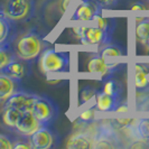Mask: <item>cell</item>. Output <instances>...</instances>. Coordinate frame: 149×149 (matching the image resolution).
<instances>
[{
	"mask_svg": "<svg viewBox=\"0 0 149 149\" xmlns=\"http://www.w3.org/2000/svg\"><path fill=\"white\" fill-rule=\"evenodd\" d=\"M44 51V42L42 37L35 31H28L22 34L15 42L16 56L25 62H30L39 57Z\"/></svg>",
	"mask_w": 149,
	"mask_h": 149,
	"instance_id": "6da1fadb",
	"label": "cell"
},
{
	"mask_svg": "<svg viewBox=\"0 0 149 149\" xmlns=\"http://www.w3.org/2000/svg\"><path fill=\"white\" fill-rule=\"evenodd\" d=\"M38 66L43 73H65L70 68V54L54 48L44 49L39 55Z\"/></svg>",
	"mask_w": 149,
	"mask_h": 149,
	"instance_id": "7a4b0ae2",
	"label": "cell"
},
{
	"mask_svg": "<svg viewBox=\"0 0 149 149\" xmlns=\"http://www.w3.org/2000/svg\"><path fill=\"white\" fill-rule=\"evenodd\" d=\"M74 34L83 45L104 46L112 42V34L99 27H75Z\"/></svg>",
	"mask_w": 149,
	"mask_h": 149,
	"instance_id": "3957f363",
	"label": "cell"
},
{
	"mask_svg": "<svg viewBox=\"0 0 149 149\" xmlns=\"http://www.w3.org/2000/svg\"><path fill=\"white\" fill-rule=\"evenodd\" d=\"M35 11L34 0H7L3 6V14L10 20H28Z\"/></svg>",
	"mask_w": 149,
	"mask_h": 149,
	"instance_id": "277c9868",
	"label": "cell"
},
{
	"mask_svg": "<svg viewBox=\"0 0 149 149\" xmlns=\"http://www.w3.org/2000/svg\"><path fill=\"white\" fill-rule=\"evenodd\" d=\"M33 113L43 126H48L57 118L58 109L51 99L38 95L33 108Z\"/></svg>",
	"mask_w": 149,
	"mask_h": 149,
	"instance_id": "5b68a950",
	"label": "cell"
},
{
	"mask_svg": "<svg viewBox=\"0 0 149 149\" xmlns=\"http://www.w3.org/2000/svg\"><path fill=\"white\" fill-rule=\"evenodd\" d=\"M37 99V94L19 90L5 101L3 107H13V108L18 109L20 112L33 111V108H34Z\"/></svg>",
	"mask_w": 149,
	"mask_h": 149,
	"instance_id": "8992f818",
	"label": "cell"
},
{
	"mask_svg": "<svg viewBox=\"0 0 149 149\" xmlns=\"http://www.w3.org/2000/svg\"><path fill=\"white\" fill-rule=\"evenodd\" d=\"M102 15V7L95 0H81L76 6L72 19L79 22H93L94 17Z\"/></svg>",
	"mask_w": 149,
	"mask_h": 149,
	"instance_id": "52a82bcc",
	"label": "cell"
},
{
	"mask_svg": "<svg viewBox=\"0 0 149 149\" xmlns=\"http://www.w3.org/2000/svg\"><path fill=\"white\" fill-rule=\"evenodd\" d=\"M31 147L35 149H49L55 146L56 136L48 126H40L34 134L28 137Z\"/></svg>",
	"mask_w": 149,
	"mask_h": 149,
	"instance_id": "ba28073f",
	"label": "cell"
},
{
	"mask_svg": "<svg viewBox=\"0 0 149 149\" xmlns=\"http://www.w3.org/2000/svg\"><path fill=\"white\" fill-rule=\"evenodd\" d=\"M119 63H109L107 62L105 57L101 55L93 56L88 63V71L93 74H99L102 79H105L117 70Z\"/></svg>",
	"mask_w": 149,
	"mask_h": 149,
	"instance_id": "9c48e42d",
	"label": "cell"
},
{
	"mask_svg": "<svg viewBox=\"0 0 149 149\" xmlns=\"http://www.w3.org/2000/svg\"><path fill=\"white\" fill-rule=\"evenodd\" d=\"M40 126H43V125L36 119V117L34 116L33 111H26L22 113L15 130L17 131V134H19L22 137H27L28 138Z\"/></svg>",
	"mask_w": 149,
	"mask_h": 149,
	"instance_id": "30bf717a",
	"label": "cell"
},
{
	"mask_svg": "<svg viewBox=\"0 0 149 149\" xmlns=\"http://www.w3.org/2000/svg\"><path fill=\"white\" fill-rule=\"evenodd\" d=\"M94 100V108L97 112H116V109L120 103L119 97L104 93L103 91H97Z\"/></svg>",
	"mask_w": 149,
	"mask_h": 149,
	"instance_id": "8fae6325",
	"label": "cell"
},
{
	"mask_svg": "<svg viewBox=\"0 0 149 149\" xmlns=\"http://www.w3.org/2000/svg\"><path fill=\"white\" fill-rule=\"evenodd\" d=\"M20 81L0 72V101L5 102L15 92L20 90Z\"/></svg>",
	"mask_w": 149,
	"mask_h": 149,
	"instance_id": "7c38bea8",
	"label": "cell"
},
{
	"mask_svg": "<svg viewBox=\"0 0 149 149\" xmlns=\"http://www.w3.org/2000/svg\"><path fill=\"white\" fill-rule=\"evenodd\" d=\"M66 148L68 149H86L93 148V137L90 132L79 131L71 134L66 142Z\"/></svg>",
	"mask_w": 149,
	"mask_h": 149,
	"instance_id": "4fadbf2b",
	"label": "cell"
},
{
	"mask_svg": "<svg viewBox=\"0 0 149 149\" xmlns=\"http://www.w3.org/2000/svg\"><path fill=\"white\" fill-rule=\"evenodd\" d=\"M148 68L143 64L134 65V86L137 91H149Z\"/></svg>",
	"mask_w": 149,
	"mask_h": 149,
	"instance_id": "5bb4252c",
	"label": "cell"
},
{
	"mask_svg": "<svg viewBox=\"0 0 149 149\" xmlns=\"http://www.w3.org/2000/svg\"><path fill=\"white\" fill-rule=\"evenodd\" d=\"M25 61L20 60L18 57H16L6 68H3L1 72L5 74L11 76L13 79H16L18 81L22 82V80L26 75V65H25Z\"/></svg>",
	"mask_w": 149,
	"mask_h": 149,
	"instance_id": "9a60e30c",
	"label": "cell"
},
{
	"mask_svg": "<svg viewBox=\"0 0 149 149\" xmlns=\"http://www.w3.org/2000/svg\"><path fill=\"white\" fill-rule=\"evenodd\" d=\"M22 112H20L18 109L13 108V107H3V111L1 114V119L5 126H7L9 128L15 129L19 118L22 116Z\"/></svg>",
	"mask_w": 149,
	"mask_h": 149,
	"instance_id": "2e32d148",
	"label": "cell"
},
{
	"mask_svg": "<svg viewBox=\"0 0 149 149\" xmlns=\"http://www.w3.org/2000/svg\"><path fill=\"white\" fill-rule=\"evenodd\" d=\"M130 126L134 128L137 140L139 139H149V119H131Z\"/></svg>",
	"mask_w": 149,
	"mask_h": 149,
	"instance_id": "e0dca14e",
	"label": "cell"
},
{
	"mask_svg": "<svg viewBox=\"0 0 149 149\" xmlns=\"http://www.w3.org/2000/svg\"><path fill=\"white\" fill-rule=\"evenodd\" d=\"M134 35H136V39L139 43L143 45L146 44L147 39L149 38V18H138L137 19Z\"/></svg>",
	"mask_w": 149,
	"mask_h": 149,
	"instance_id": "ac0fdd59",
	"label": "cell"
},
{
	"mask_svg": "<svg viewBox=\"0 0 149 149\" xmlns=\"http://www.w3.org/2000/svg\"><path fill=\"white\" fill-rule=\"evenodd\" d=\"M16 57L17 56H16L15 52L10 48L7 42L1 43L0 44V72L3 68H6Z\"/></svg>",
	"mask_w": 149,
	"mask_h": 149,
	"instance_id": "d6986e66",
	"label": "cell"
},
{
	"mask_svg": "<svg viewBox=\"0 0 149 149\" xmlns=\"http://www.w3.org/2000/svg\"><path fill=\"white\" fill-rule=\"evenodd\" d=\"M93 22H97L99 28L103 29L104 31H108V33L113 34V31L116 29L117 20L113 18H104V17H102V15H97L94 17Z\"/></svg>",
	"mask_w": 149,
	"mask_h": 149,
	"instance_id": "ffe728a7",
	"label": "cell"
},
{
	"mask_svg": "<svg viewBox=\"0 0 149 149\" xmlns=\"http://www.w3.org/2000/svg\"><path fill=\"white\" fill-rule=\"evenodd\" d=\"M102 91L104 93H108L110 95H113L116 97H121V93H122V86L119 82L114 81V80H108L105 81L104 84H103V88H102Z\"/></svg>",
	"mask_w": 149,
	"mask_h": 149,
	"instance_id": "44dd1931",
	"label": "cell"
},
{
	"mask_svg": "<svg viewBox=\"0 0 149 149\" xmlns=\"http://www.w3.org/2000/svg\"><path fill=\"white\" fill-rule=\"evenodd\" d=\"M100 55L105 57V58H109V57H121V56L125 55V53H123V49L120 46L113 45L110 43V44L103 46Z\"/></svg>",
	"mask_w": 149,
	"mask_h": 149,
	"instance_id": "7402d4cb",
	"label": "cell"
},
{
	"mask_svg": "<svg viewBox=\"0 0 149 149\" xmlns=\"http://www.w3.org/2000/svg\"><path fill=\"white\" fill-rule=\"evenodd\" d=\"M10 29H11L10 19L6 15H1L0 16V44L7 42Z\"/></svg>",
	"mask_w": 149,
	"mask_h": 149,
	"instance_id": "603a6c76",
	"label": "cell"
},
{
	"mask_svg": "<svg viewBox=\"0 0 149 149\" xmlns=\"http://www.w3.org/2000/svg\"><path fill=\"white\" fill-rule=\"evenodd\" d=\"M97 92V90L93 89L91 86H85L84 89H82V91L80 92V104L84 105L88 102H90L91 100H93L95 97Z\"/></svg>",
	"mask_w": 149,
	"mask_h": 149,
	"instance_id": "cb8c5ba5",
	"label": "cell"
},
{
	"mask_svg": "<svg viewBox=\"0 0 149 149\" xmlns=\"http://www.w3.org/2000/svg\"><path fill=\"white\" fill-rule=\"evenodd\" d=\"M97 110L95 108H89L85 109L83 111L80 112L79 114V120L81 123H90L93 122L95 120V114H97Z\"/></svg>",
	"mask_w": 149,
	"mask_h": 149,
	"instance_id": "d4e9b609",
	"label": "cell"
},
{
	"mask_svg": "<svg viewBox=\"0 0 149 149\" xmlns=\"http://www.w3.org/2000/svg\"><path fill=\"white\" fill-rule=\"evenodd\" d=\"M14 148V139L8 134H0V149H13Z\"/></svg>",
	"mask_w": 149,
	"mask_h": 149,
	"instance_id": "484cf974",
	"label": "cell"
},
{
	"mask_svg": "<svg viewBox=\"0 0 149 149\" xmlns=\"http://www.w3.org/2000/svg\"><path fill=\"white\" fill-rule=\"evenodd\" d=\"M33 149L29 139L28 140H17L14 139V148L13 149Z\"/></svg>",
	"mask_w": 149,
	"mask_h": 149,
	"instance_id": "4316f807",
	"label": "cell"
},
{
	"mask_svg": "<svg viewBox=\"0 0 149 149\" xmlns=\"http://www.w3.org/2000/svg\"><path fill=\"white\" fill-rule=\"evenodd\" d=\"M97 3L103 8H113L116 5H118L120 0H95Z\"/></svg>",
	"mask_w": 149,
	"mask_h": 149,
	"instance_id": "83f0119b",
	"label": "cell"
},
{
	"mask_svg": "<svg viewBox=\"0 0 149 149\" xmlns=\"http://www.w3.org/2000/svg\"><path fill=\"white\" fill-rule=\"evenodd\" d=\"M128 111H129V105H128L127 102L120 101V103L118 104L117 109H116V112H128Z\"/></svg>",
	"mask_w": 149,
	"mask_h": 149,
	"instance_id": "f1b7e54d",
	"label": "cell"
},
{
	"mask_svg": "<svg viewBox=\"0 0 149 149\" xmlns=\"http://www.w3.org/2000/svg\"><path fill=\"white\" fill-rule=\"evenodd\" d=\"M130 9H131L132 11H136V10H145L146 7H145V5L141 3V2H136V3H134V5L131 6Z\"/></svg>",
	"mask_w": 149,
	"mask_h": 149,
	"instance_id": "f546056e",
	"label": "cell"
},
{
	"mask_svg": "<svg viewBox=\"0 0 149 149\" xmlns=\"http://www.w3.org/2000/svg\"><path fill=\"white\" fill-rule=\"evenodd\" d=\"M71 2H72V0H62V11L63 13H65L68 9V6Z\"/></svg>",
	"mask_w": 149,
	"mask_h": 149,
	"instance_id": "4dcf8cb0",
	"label": "cell"
},
{
	"mask_svg": "<svg viewBox=\"0 0 149 149\" xmlns=\"http://www.w3.org/2000/svg\"><path fill=\"white\" fill-rule=\"evenodd\" d=\"M1 15H5V14H3V7L0 6V16Z\"/></svg>",
	"mask_w": 149,
	"mask_h": 149,
	"instance_id": "1f68e13d",
	"label": "cell"
},
{
	"mask_svg": "<svg viewBox=\"0 0 149 149\" xmlns=\"http://www.w3.org/2000/svg\"><path fill=\"white\" fill-rule=\"evenodd\" d=\"M145 46L147 47V49H149V38L147 39V42H146V44H145Z\"/></svg>",
	"mask_w": 149,
	"mask_h": 149,
	"instance_id": "d6a6232c",
	"label": "cell"
},
{
	"mask_svg": "<svg viewBox=\"0 0 149 149\" xmlns=\"http://www.w3.org/2000/svg\"><path fill=\"white\" fill-rule=\"evenodd\" d=\"M147 141H148V147H149V139H148V140H147Z\"/></svg>",
	"mask_w": 149,
	"mask_h": 149,
	"instance_id": "836d02e7",
	"label": "cell"
},
{
	"mask_svg": "<svg viewBox=\"0 0 149 149\" xmlns=\"http://www.w3.org/2000/svg\"><path fill=\"white\" fill-rule=\"evenodd\" d=\"M148 51H149V49H148Z\"/></svg>",
	"mask_w": 149,
	"mask_h": 149,
	"instance_id": "e575fe53",
	"label": "cell"
}]
</instances>
